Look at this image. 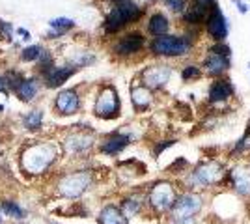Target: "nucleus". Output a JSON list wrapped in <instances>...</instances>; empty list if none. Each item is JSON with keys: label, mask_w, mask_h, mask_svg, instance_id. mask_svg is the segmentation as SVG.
<instances>
[{"label": "nucleus", "mask_w": 250, "mask_h": 224, "mask_svg": "<svg viewBox=\"0 0 250 224\" xmlns=\"http://www.w3.org/2000/svg\"><path fill=\"white\" fill-rule=\"evenodd\" d=\"M124 207H125V213L131 215V213H135L136 209H138V202H135V200H125Z\"/></svg>", "instance_id": "nucleus-27"}, {"label": "nucleus", "mask_w": 250, "mask_h": 224, "mask_svg": "<svg viewBox=\"0 0 250 224\" xmlns=\"http://www.w3.org/2000/svg\"><path fill=\"white\" fill-rule=\"evenodd\" d=\"M202 209V198L198 194H183L179 200H176L172 207V217L176 223H187Z\"/></svg>", "instance_id": "nucleus-4"}, {"label": "nucleus", "mask_w": 250, "mask_h": 224, "mask_svg": "<svg viewBox=\"0 0 250 224\" xmlns=\"http://www.w3.org/2000/svg\"><path fill=\"white\" fill-rule=\"evenodd\" d=\"M149 204L155 207L157 211H167L170 207H174L176 204V192L172 189V185L168 183H159L153 187V191L149 192Z\"/></svg>", "instance_id": "nucleus-5"}, {"label": "nucleus", "mask_w": 250, "mask_h": 224, "mask_svg": "<svg viewBox=\"0 0 250 224\" xmlns=\"http://www.w3.org/2000/svg\"><path fill=\"white\" fill-rule=\"evenodd\" d=\"M170 77V69L165 65H155V67H149L146 73H144V82L151 88L157 86H163Z\"/></svg>", "instance_id": "nucleus-12"}, {"label": "nucleus", "mask_w": 250, "mask_h": 224, "mask_svg": "<svg viewBox=\"0 0 250 224\" xmlns=\"http://www.w3.org/2000/svg\"><path fill=\"white\" fill-rule=\"evenodd\" d=\"M196 6L204 8V10H208L209 6H213V0H196Z\"/></svg>", "instance_id": "nucleus-31"}, {"label": "nucleus", "mask_w": 250, "mask_h": 224, "mask_svg": "<svg viewBox=\"0 0 250 224\" xmlns=\"http://www.w3.org/2000/svg\"><path fill=\"white\" fill-rule=\"evenodd\" d=\"M168 30V21L165 15H161V13H157L153 15L151 19H149V32L157 36V38H161V36H165Z\"/></svg>", "instance_id": "nucleus-19"}, {"label": "nucleus", "mask_w": 250, "mask_h": 224, "mask_svg": "<svg viewBox=\"0 0 250 224\" xmlns=\"http://www.w3.org/2000/svg\"><path fill=\"white\" fill-rule=\"evenodd\" d=\"M118 110H120V101H118L114 88H104L95 103V114L101 118H110L116 116Z\"/></svg>", "instance_id": "nucleus-7"}, {"label": "nucleus", "mask_w": 250, "mask_h": 224, "mask_svg": "<svg viewBox=\"0 0 250 224\" xmlns=\"http://www.w3.org/2000/svg\"><path fill=\"white\" fill-rule=\"evenodd\" d=\"M52 163V149L49 146H34L22 155V166L32 174H40Z\"/></svg>", "instance_id": "nucleus-1"}, {"label": "nucleus", "mask_w": 250, "mask_h": 224, "mask_svg": "<svg viewBox=\"0 0 250 224\" xmlns=\"http://www.w3.org/2000/svg\"><path fill=\"white\" fill-rule=\"evenodd\" d=\"M200 71L198 67H194V65H188L187 69L183 71V79H194V77H198Z\"/></svg>", "instance_id": "nucleus-29"}, {"label": "nucleus", "mask_w": 250, "mask_h": 224, "mask_svg": "<svg viewBox=\"0 0 250 224\" xmlns=\"http://www.w3.org/2000/svg\"><path fill=\"white\" fill-rule=\"evenodd\" d=\"M165 2L168 4V8H170V10H174V11H181L183 10V6H185V4H183V0H165Z\"/></svg>", "instance_id": "nucleus-28"}, {"label": "nucleus", "mask_w": 250, "mask_h": 224, "mask_svg": "<svg viewBox=\"0 0 250 224\" xmlns=\"http://www.w3.org/2000/svg\"><path fill=\"white\" fill-rule=\"evenodd\" d=\"M90 185V176L88 174H73V176H67L60 182V192L63 196H69L75 198L79 194H83L86 191V187Z\"/></svg>", "instance_id": "nucleus-8"}, {"label": "nucleus", "mask_w": 250, "mask_h": 224, "mask_svg": "<svg viewBox=\"0 0 250 224\" xmlns=\"http://www.w3.org/2000/svg\"><path fill=\"white\" fill-rule=\"evenodd\" d=\"M65 146L69 151H83L90 146V139H84L81 135H75V137H69L67 142H65Z\"/></svg>", "instance_id": "nucleus-20"}, {"label": "nucleus", "mask_w": 250, "mask_h": 224, "mask_svg": "<svg viewBox=\"0 0 250 224\" xmlns=\"http://www.w3.org/2000/svg\"><path fill=\"white\" fill-rule=\"evenodd\" d=\"M56 110L62 114H75L79 110V96L75 90H63L56 97Z\"/></svg>", "instance_id": "nucleus-10"}, {"label": "nucleus", "mask_w": 250, "mask_h": 224, "mask_svg": "<svg viewBox=\"0 0 250 224\" xmlns=\"http://www.w3.org/2000/svg\"><path fill=\"white\" fill-rule=\"evenodd\" d=\"M140 15V8H136L133 2L129 0H120L116 4V8L110 11L108 19H106V28L112 32V30H118L122 28L124 24H127L129 21H135L136 17Z\"/></svg>", "instance_id": "nucleus-2"}, {"label": "nucleus", "mask_w": 250, "mask_h": 224, "mask_svg": "<svg viewBox=\"0 0 250 224\" xmlns=\"http://www.w3.org/2000/svg\"><path fill=\"white\" fill-rule=\"evenodd\" d=\"M245 137H250V122H249V125H247V133H245Z\"/></svg>", "instance_id": "nucleus-33"}, {"label": "nucleus", "mask_w": 250, "mask_h": 224, "mask_svg": "<svg viewBox=\"0 0 250 224\" xmlns=\"http://www.w3.org/2000/svg\"><path fill=\"white\" fill-rule=\"evenodd\" d=\"M24 125L28 129H38L42 125V112L40 110H34L28 116L24 118Z\"/></svg>", "instance_id": "nucleus-24"}, {"label": "nucleus", "mask_w": 250, "mask_h": 224, "mask_svg": "<svg viewBox=\"0 0 250 224\" xmlns=\"http://www.w3.org/2000/svg\"><path fill=\"white\" fill-rule=\"evenodd\" d=\"M142 45H144V38H142L140 34H129V36H125L124 40L116 45L114 51L118 54H133V53H136Z\"/></svg>", "instance_id": "nucleus-13"}, {"label": "nucleus", "mask_w": 250, "mask_h": 224, "mask_svg": "<svg viewBox=\"0 0 250 224\" xmlns=\"http://www.w3.org/2000/svg\"><path fill=\"white\" fill-rule=\"evenodd\" d=\"M228 65H229L228 58L226 56H219V54H211L208 60H206V67H208V71L211 75H219Z\"/></svg>", "instance_id": "nucleus-18"}, {"label": "nucleus", "mask_w": 250, "mask_h": 224, "mask_svg": "<svg viewBox=\"0 0 250 224\" xmlns=\"http://www.w3.org/2000/svg\"><path fill=\"white\" fill-rule=\"evenodd\" d=\"M51 26L52 28H58V30L62 32V30L71 28V26H73V21H71V19H65V17H60V19H52Z\"/></svg>", "instance_id": "nucleus-26"}, {"label": "nucleus", "mask_w": 250, "mask_h": 224, "mask_svg": "<svg viewBox=\"0 0 250 224\" xmlns=\"http://www.w3.org/2000/svg\"><path fill=\"white\" fill-rule=\"evenodd\" d=\"M99 224H129V223H127V217L118 207L106 205L103 211L99 213Z\"/></svg>", "instance_id": "nucleus-14"}, {"label": "nucleus", "mask_w": 250, "mask_h": 224, "mask_svg": "<svg viewBox=\"0 0 250 224\" xmlns=\"http://www.w3.org/2000/svg\"><path fill=\"white\" fill-rule=\"evenodd\" d=\"M21 56H22V60H36V58L42 56V47H40V45H32V47L22 51Z\"/></svg>", "instance_id": "nucleus-25"}, {"label": "nucleus", "mask_w": 250, "mask_h": 224, "mask_svg": "<svg viewBox=\"0 0 250 224\" xmlns=\"http://www.w3.org/2000/svg\"><path fill=\"white\" fill-rule=\"evenodd\" d=\"M229 178H231V183H233V187H235V191L243 194V196H249L250 194V170L249 168H235V170H231L229 174Z\"/></svg>", "instance_id": "nucleus-11"}, {"label": "nucleus", "mask_w": 250, "mask_h": 224, "mask_svg": "<svg viewBox=\"0 0 250 224\" xmlns=\"http://www.w3.org/2000/svg\"><path fill=\"white\" fill-rule=\"evenodd\" d=\"M172 144H174V140H168V142H165V144L157 146V148H155V153H161V151H163V149L167 148V146H172Z\"/></svg>", "instance_id": "nucleus-32"}, {"label": "nucleus", "mask_w": 250, "mask_h": 224, "mask_svg": "<svg viewBox=\"0 0 250 224\" xmlns=\"http://www.w3.org/2000/svg\"><path fill=\"white\" fill-rule=\"evenodd\" d=\"M211 53L219 54V56H226V58H228L229 49L226 47V45H217V47H213V49H211Z\"/></svg>", "instance_id": "nucleus-30"}, {"label": "nucleus", "mask_w": 250, "mask_h": 224, "mask_svg": "<svg viewBox=\"0 0 250 224\" xmlns=\"http://www.w3.org/2000/svg\"><path fill=\"white\" fill-rule=\"evenodd\" d=\"M220 178H222V166H220L219 163L211 161V163L200 164L196 172L192 174L190 182L194 183V185H198V187H208V185L220 182Z\"/></svg>", "instance_id": "nucleus-6"}, {"label": "nucleus", "mask_w": 250, "mask_h": 224, "mask_svg": "<svg viewBox=\"0 0 250 224\" xmlns=\"http://www.w3.org/2000/svg\"><path fill=\"white\" fill-rule=\"evenodd\" d=\"M73 67H60V69H52L51 73L47 75V84L51 86V88H56V86H60L62 82H65L71 75H73Z\"/></svg>", "instance_id": "nucleus-17"}, {"label": "nucleus", "mask_w": 250, "mask_h": 224, "mask_svg": "<svg viewBox=\"0 0 250 224\" xmlns=\"http://www.w3.org/2000/svg\"><path fill=\"white\" fill-rule=\"evenodd\" d=\"M208 32L215 38V40H222L228 34V26H226V19L222 15L219 8H213L211 15L208 17Z\"/></svg>", "instance_id": "nucleus-9"}, {"label": "nucleus", "mask_w": 250, "mask_h": 224, "mask_svg": "<svg viewBox=\"0 0 250 224\" xmlns=\"http://www.w3.org/2000/svg\"><path fill=\"white\" fill-rule=\"evenodd\" d=\"M36 92H38V86L34 81H24L19 84V96L24 99V101H30L32 97L36 96Z\"/></svg>", "instance_id": "nucleus-21"}, {"label": "nucleus", "mask_w": 250, "mask_h": 224, "mask_svg": "<svg viewBox=\"0 0 250 224\" xmlns=\"http://www.w3.org/2000/svg\"><path fill=\"white\" fill-rule=\"evenodd\" d=\"M2 209L8 217H13V219H22L24 217V211L21 209V205H17L15 202H4Z\"/></svg>", "instance_id": "nucleus-22"}, {"label": "nucleus", "mask_w": 250, "mask_h": 224, "mask_svg": "<svg viewBox=\"0 0 250 224\" xmlns=\"http://www.w3.org/2000/svg\"><path fill=\"white\" fill-rule=\"evenodd\" d=\"M188 49H190V43L176 36H161L151 45L153 53L165 54V56H181V54H187Z\"/></svg>", "instance_id": "nucleus-3"}, {"label": "nucleus", "mask_w": 250, "mask_h": 224, "mask_svg": "<svg viewBox=\"0 0 250 224\" xmlns=\"http://www.w3.org/2000/svg\"><path fill=\"white\" fill-rule=\"evenodd\" d=\"M133 103L138 108H144L149 103V94H147L144 88H136L135 92H133Z\"/></svg>", "instance_id": "nucleus-23"}, {"label": "nucleus", "mask_w": 250, "mask_h": 224, "mask_svg": "<svg viewBox=\"0 0 250 224\" xmlns=\"http://www.w3.org/2000/svg\"><path fill=\"white\" fill-rule=\"evenodd\" d=\"M129 144V137L127 135H110L108 139L103 142V146H101V149H103V153H118V151H122V149L125 148Z\"/></svg>", "instance_id": "nucleus-16"}, {"label": "nucleus", "mask_w": 250, "mask_h": 224, "mask_svg": "<svg viewBox=\"0 0 250 224\" xmlns=\"http://www.w3.org/2000/svg\"><path fill=\"white\" fill-rule=\"evenodd\" d=\"M231 94H233V88H231V84H229L228 81H217L215 84L211 86V90H209V99H211L213 103H217V101H226Z\"/></svg>", "instance_id": "nucleus-15"}]
</instances>
